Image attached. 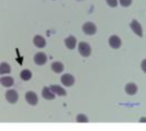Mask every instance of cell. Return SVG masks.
Masks as SVG:
<instances>
[{
	"label": "cell",
	"mask_w": 146,
	"mask_h": 131,
	"mask_svg": "<svg viewBox=\"0 0 146 131\" xmlns=\"http://www.w3.org/2000/svg\"><path fill=\"white\" fill-rule=\"evenodd\" d=\"M5 98L7 100V101L10 104H15L19 99V95L18 93L14 90V89H9L6 92L5 94Z\"/></svg>",
	"instance_id": "3"
},
{
	"label": "cell",
	"mask_w": 146,
	"mask_h": 131,
	"mask_svg": "<svg viewBox=\"0 0 146 131\" xmlns=\"http://www.w3.org/2000/svg\"><path fill=\"white\" fill-rule=\"evenodd\" d=\"M64 42H65V45L69 50H74L77 44V40H76L75 37H74V36H68L67 39H65Z\"/></svg>",
	"instance_id": "9"
},
{
	"label": "cell",
	"mask_w": 146,
	"mask_h": 131,
	"mask_svg": "<svg viewBox=\"0 0 146 131\" xmlns=\"http://www.w3.org/2000/svg\"><path fill=\"white\" fill-rule=\"evenodd\" d=\"M34 62L38 65H44L47 62V56L44 52H38L34 56Z\"/></svg>",
	"instance_id": "8"
},
{
	"label": "cell",
	"mask_w": 146,
	"mask_h": 131,
	"mask_svg": "<svg viewBox=\"0 0 146 131\" xmlns=\"http://www.w3.org/2000/svg\"><path fill=\"white\" fill-rule=\"evenodd\" d=\"M141 69H142V70L145 73H146V59L142 61V63H141Z\"/></svg>",
	"instance_id": "21"
},
{
	"label": "cell",
	"mask_w": 146,
	"mask_h": 131,
	"mask_svg": "<svg viewBox=\"0 0 146 131\" xmlns=\"http://www.w3.org/2000/svg\"><path fill=\"white\" fill-rule=\"evenodd\" d=\"M11 72V68L9 63H2L0 64V75H6Z\"/></svg>",
	"instance_id": "16"
},
{
	"label": "cell",
	"mask_w": 146,
	"mask_h": 131,
	"mask_svg": "<svg viewBox=\"0 0 146 131\" xmlns=\"http://www.w3.org/2000/svg\"><path fill=\"white\" fill-rule=\"evenodd\" d=\"M51 70L55 72V73H62L64 70V66L61 62H54L51 63Z\"/></svg>",
	"instance_id": "15"
},
{
	"label": "cell",
	"mask_w": 146,
	"mask_h": 131,
	"mask_svg": "<svg viewBox=\"0 0 146 131\" xmlns=\"http://www.w3.org/2000/svg\"><path fill=\"white\" fill-rule=\"evenodd\" d=\"M42 96L44 99L48 100H51L55 99V94L51 91V89L50 88L44 87L42 90Z\"/></svg>",
	"instance_id": "10"
},
{
	"label": "cell",
	"mask_w": 146,
	"mask_h": 131,
	"mask_svg": "<svg viewBox=\"0 0 146 131\" xmlns=\"http://www.w3.org/2000/svg\"><path fill=\"white\" fill-rule=\"evenodd\" d=\"M33 43L35 46H37L38 48H44L46 45V41L44 38L41 35H36L33 38Z\"/></svg>",
	"instance_id": "11"
},
{
	"label": "cell",
	"mask_w": 146,
	"mask_h": 131,
	"mask_svg": "<svg viewBox=\"0 0 146 131\" xmlns=\"http://www.w3.org/2000/svg\"><path fill=\"white\" fill-rule=\"evenodd\" d=\"M32 76L33 74L29 70H23L20 74V76L23 81H29L32 78Z\"/></svg>",
	"instance_id": "17"
},
{
	"label": "cell",
	"mask_w": 146,
	"mask_h": 131,
	"mask_svg": "<svg viewBox=\"0 0 146 131\" xmlns=\"http://www.w3.org/2000/svg\"><path fill=\"white\" fill-rule=\"evenodd\" d=\"M139 122H140V123H143V122H146V118H141V119L139 120Z\"/></svg>",
	"instance_id": "22"
},
{
	"label": "cell",
	"mask_w": 146,
	"mask_h": 131,
	"mask_svg": "<svg viewBox=\"0 0 146 131\" xmlns=\"http://www.w3.org/2000/svg\"><path fill=\"white\" fill-rule=\"evenodd\" d=\"M80 54L84 57H88L92 53V48L90 45L86 42H80L78 46Z\"/></svg>",
	"instance_id": "1"
},
{
	"label": "cell",
	"mask_w": 146,
	"mask_h": 131,
	"mask_svg": "<svg viewBox=\"0 0 146 131\" xmlns=\"http://www.w3.org/2000/svg\"><path fill=\"white\" fill-rule=\"evenodd\" d=\"M82 30L87 35H93L97 32V27H96V25L93 22L88 21V22H86L83 25Z\"/></svg>",
	"instance_id": "2"
},
{
	"label": "cell",
	"mask_w": 146,
	"mask_h": 131,
	"mask_svg": "<svg viewBox=\"0 0 146 131\" xmlns=\"http://www.w3.org/2000/svg\"><path fill=\"white\" fill-rule=\"evenodd\" d=\"M121 6L123 7H128L132 4L133 3V0H119Z\"/></svg>",
	"instance_id": "19"
},
{
	"label": "cell",
	"mask_w": 146,
	"mask_h": 131,
	"mask_svg": "<svg viewBox=\"0 0 146 131\" xmlns=\"http://www.w3.org/2000/svg\"><path fill=\"white\" fill-rule=\"evenodd\" d=\"M125 91L129 95H134L138 91V87L134 83H128L125 87Z\"/></svg>",
	"instance_id": "14"
},
{
	"label": "cell",
	"mask_w": 146,
	"mask_h": 131,
	"mask_svg": "<svg viewBox=\"0 0 146 131\" xmlns=\"http://www.w3.org/2000/svg\"><path fill=\"white\" fill-rule=\"evenodd\" d=\"M14 79L11 76H3L0 78V83L5 88H10L14 85Z\"/></svg>",
	"instance_id": "12"
},
{
	"label": "cell",
	"mask_w": 146,
	"mask_h": 131,
	"mask_svg": "<svg viewBox=\"0 0 146 131\" xmlns=\"http://www.w3.org/2000/svg\"><path fill=\"white\" fill-rule=\"evenodd\" d=\"M25 99H26V101L31 106H36L38 101L37 94L32 91H29L25 94Z\"/></svg>",
	"instance_id": "5"
},
{
	"label": "cell",
	"mask_w": 146,
	"mask_h": 131,
	"mask_svg": "<svg viewBox=\"0 0 146 131\" xmlns=\"http://www.w3.org/2000/svg\"><path fill=\"white\" fill-rule=\"evenodd\" d=\"M106 2L112 8H115L118 5V0H106Z\"/></svg>",
	"instance_id": "20"
},
{
	"label": "cell",
	"mask_w": 146,
	"mask_h": 131,
	"mask_svg": "<svg viewBox=\"0 0 146 131\" xmlns=\"http://www.w3.org/2000/svg\"><path fill=\"white\" fill-rule=\"evenodd\" d=\"M76 121L78 123H87L88 122V118L86 115L84 114H80L76 117Z\"/></svg>",
	"instance_id": "18"
},
{
	"label": "cell",
	"mask_w": 146,
	"mask_h": 131,
	"mask_svg": "<svg viewBox=\"0 0 146 131\" xmlns=\"http://www.w3.org/2000/svg\"><path fill=\"white\" fill-rule=\"evenodd\" d=\"M61 82L65 87H71L74 83V77L70 74H64L61 77Z\"/></svg>",
	"instance_id": "4"
},
{
	"label": "cell",
	"mask_w": 146,
	"mask_h": 131,
	"mask_svg": "<svg viewBox=\"0 0 146 131\" xmlns=\"http://www.w3.org/2000/svg\"><path fill=\"white\" fill-rule=\"evenodd\" d=\"M50 88L51 89V91H52L55 94H56V95H58V96H65V95L67 94L65 89L62 88L61 86H58V85H51V86L50 87Z\"/></svg>",
	"instance_id": "13"
},
{
	"label": "cell",
	"mask_w": 146,
	"mask_h": 131,
	"mask_svg": "<svg viewBox=\"0 0 146 131\" xmlns=\"http://www.w3.org/2000/svg\"><path fill=\"white\" fill-rule=\"evenodd\" d=\"M130 27L131 29L139 37L143 36V29L142 27L140 25V23L137 21V20H133L131 23H130Z\"/></svg>",
	"instance_id": "6"
},
{
	"label": "cell",
	"mask_w": 146,
	"mask_h": 131,
	"mask_svg": "<svg viewBox=\"0 0 146 131\" xmlns=\"http://www.w3.org/2000/svg\"><path fill=\"white\" fill-rule=\"evenodd\" d=\"M109 44L113 49H119L121 45V40L117 35H112L109 39Z\"/></svg>",
	"instance_id": "7"
}]
</instances>
